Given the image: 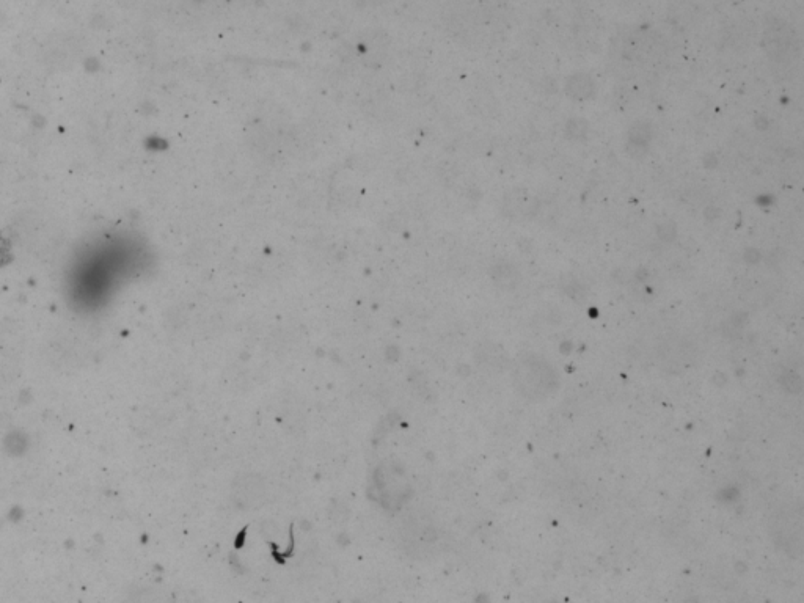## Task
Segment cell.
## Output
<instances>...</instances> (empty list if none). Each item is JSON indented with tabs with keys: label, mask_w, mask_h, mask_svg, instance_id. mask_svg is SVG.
<instances>
[{
	"label": "cell",
	"mask_w": 804,
	"mask_h": 603,
	"mask_svg": "<svg viewBox=\"0 0 804 603\" xmlns=\"http://www.w3.org/2000/svg\"><path fill=\"white\" fill-rule=\"evenodd\" d=\"M555 371L539 359H527L516 371L519 392L530 399H541L555 392Z\"/></svg>",
	"instance_id": "cell-1"
}]
</instances>
